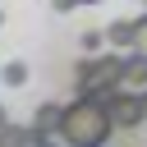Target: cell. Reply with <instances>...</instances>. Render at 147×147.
<instances>
[{"label":"cell","mask_w":147,"mask_h":147,"mask_svg":"<svg viewBox=\"0 0 147 147\" xmlns=\"http://www.w3.org/2000/svg\"><path fill=\"white\" fill-rule=\"evenodd\" d=\"M115 129V115L106 106V96H92V92H78L69 106H64V119H60V142L69 147H101Z\"/></svg>","instance_id":"6da1fadb"},{"label":"cell","mask_w":147,"mask_h":147,"mask_svg":"<svg viewBox=\"0 0 147 147\" xmlns=\"http://www.w3.org/2000/svg\"><path fill=\"white\" fill-rule=\"evenodd\" d=\"M74 83L78 92H92V96H110L115 87H124V55H83L78 69H74Z\"/></svg>","instance_id":"7a4b0ae2"},{"label":"cell","mask_w":147,"mask_h":147,"mask_svg":"<svg viewBox=\"0 0 147 147\" xmlns=\"http://www.w3.org/2000/svg\"><path fill=\"white\" fill-rule=\"evenodd\" d=\"M106 106H110L119 133H133V129L147 119V101H142V92H133V87H115V92L106 96Z\"/></svg>","instance_id":"3957f363"},{"label":"cell","mask_w":147,"mask_h":147,"mask_svg":"<svg viewBox=\"0 0 147 147\" xmlns=\"http://www.w3.org/2000/svg\"><path fill=\"white\" fill-rule=\"evenodd\" d=\"M60 119H64V106L46 101V106L37 110V119H32V138H37V142H46V138H60Z\"/></svg>","instance_id":"277c9868"},{"label":"cell","mask_w":147,"mask_h":147,"mask_svg":"<svg viewBox=\"0 0 147 147\" xmlns=\"http://www.w3.org/2000/svg\"><path fill=\"white\" fill-rule=\"evenodd\" d=\"M124 87L147 92V55H142V51H129V55H124Z\"/></svg>","instance_id":"5b68a950"},{"label":"cell","mask_w":147,"mask_h":147,"mask_svg":"<svg viewBox=\"0 0 147 147\" xmlns=\"http://www.w3.org/2000/svg\"><path fill=\"white\" fill-rule=\"evenodd\" d=\"M133 32H138V18H119V23H110V28H106L110 51H133Z\"/></svg>","instance_id":"8992f818"},{"label":"cell","mask_w":147,"mask_h":147,"mask_svg":"<svg viewBox=\"0 0 147 147\" xmlns=\"http://www.w3.org/2000/svg\"><path fill=\"white\" fill-rule=\"evenodd\" d=\"M0 78H5L9 87H23V83H28V64H23V60H9V64L0 69Z\"/></svg>","instance_id":"52a82bcc"},{"label":"cell","mask_w":147,"mask_h":147,"mask_svg":"<svg viewBox=\"0 0 147 147\" xmlns=\"http://www.w3.org/2000/svg\"><path fill=\"white\" fill-rule=\"evenodd\" d=\"M106 46V32H83V55H96Z\"/></svg>","instance_id":"ba28073f"},{"label":"cell","mask_w":147,"mask_h":147,"mask_svg":"<svg viewBox=\"0 0 147 147\" xmlns=\"http://www.w3.org/2000/svg\"><path fill=\"white\" fill-rule=\"evenodd\" d=\"M133 51L147 55V14H138V32H133Z\"/></svg>","instance_id":"9c48e42d"},{"label":"cell","mask_w":147,"mask_h":147,"mask_svg":"<svg viewBox=\"0 0 147 147\" xmlns=\"http://www.w3.org/2000/svg\"><path fill=\"white\" fill-rule=\"evenodd\" d=\"M78 5H96V0H78Z\"/></svg>","instance_id":"30bf717a"},{"label":"cell","mask_w":147,"mask_h":147,"mask_svg":"<svg viewBox=\"0 0 147 147\" xmlns=\"http://www.w3.org/2000/svg\"><path fill=\"white\" fill-rule=\"evenodd\" d=\"M0 23H5V14H0Z\"/></svg>","instance_id":"8fae6325"}]
</instances>
